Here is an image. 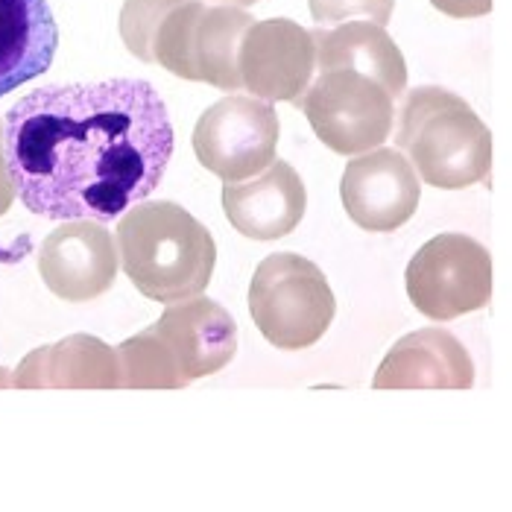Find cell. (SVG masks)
Listing matches in <instances>:
<instances>
[{
	"label": "cell",
	"instance_id": "cell-1",
	"mask_svg": "<svg viewBox=\"0 0 512 512\" xmlns=\"http://www.w3.org/2000/svg\"><path fill=\"white\" fill-rule=\"evenodd\" d=\"M173 144L167 106L147 79L47 85L3 120L15 194L53 223L118 220L156 191Z\"/></svg>",
	"mask_w": 512,
	"mask_h": 512
},
{
	"label": "cell",
	"instance_id": "cell-2",
	"mask_svg": "<svg viewBox=\"0 0 512 512\" xmlns=\"http://www.w3.org/2000/svg\"><path fill=\"white\" fill-rule=\"evenodd\" d=\"M123 273L153 302L173 305L202 296L217 264L211 232L179 202H135L118 223Z\"/></svg>",
	"mask_w": 512,
	"mask_h": 512
},
{
	"label": "cell",
	"instance_id": "cell-3",
	"mask_svg": "<svg viewBox=\"0 0 512 512\" xmlns=\"http://www.w3.org/2000/svg\"><path fill=\"white\" fill-rule=\"evenodd\" d=\"M395 144L431 188L463 191L489 182L495 153L492 132L472 106L448 88L419 85L407 91Z\"/></svg>",
	"mask_w": 512,
	"mask_h": 512
},
{
	"label": "cell",
	"instance_id": "cell-4",
	"mask_svg": "<svg viewBox=\"0 0 512 512\" xmlns=\"http://www.w3.org/2000/svg\"><path fill=\"white\" fill-rule=\"evenodd\" d=\"M249 314L281 352L311 349L331 328L337 302L314 261L296 252L267 255L249 284Z\"/></svg>",
	"mask_w": 512,
	"mask_h": 512
},
{
	"label": "cell",
	"instance_id": "cell-5",
	"mask_svg": "<svg viewBox=\"0 0 512 512\" xmlns=\"http://www.w3.org/2000/svg\"><path fill=\"white\" fill-rule=\"evenodd\" d=\"M296 106L305 112L316 138L340 156L369 153L393 132V97L381 82L349 68L316 71Z\"/></svg>",
	"mask_w": 512,
	"mask_h": 512
},
{
	"label": "cell",
	"instance_id": "cell-6",
	"mask_svg": "<svg viewBox=\"0 0 512 512\" xmlns=\"http://www.w3.org/2000/svg\"><path fill=\"white\" fill-rule=\"evenodd\" d=\"M404 281L419 314L448 322L483 311L492 302V255L469 235H436L410 258Z\"/></svg>",
	"mask_w": 512,
	"mask_h": 512
},
{
	"label": "cell",
	"instance_id": "cell-7",
	"mask_svg": "<svg viewBox=\"0 0 512 512\" xmlns=\"http://www.w3.org/2000/svg\"><path fill=\"white\" fill-rule=\"evenodd\" d=\"M278 115L252 94H229L202 112L194 126V153L223 182H246L276 161Z\"/></svg>",
	"mask_w": 512,
	"mask_h": 512
},
{
	"label": "cell",
	"instance_id": "cell-8",
	"mask_svg": "<svg viewBox=\"0 0 512 512\" xmlns=\"http://www.w3.org/2000/svg\"><path fill=\"white\" fill-rule=\"evenodd\" d=\"M316 74V41L311 30L290 18L252 21L237 44L240 91L264 103H296Z\"/></svg>",
	"mask_w": 512,
	"mask_h": 512
},
{
	"label": "cell",
	"instance_id": "cell-9",
	"mask_svg": "<svg viewBox=\"0 0 512 512\" xmlns=\"http://www.w3.org/2000/svg\"><path fill=\"white\" fill-rule=\"evenodd\" d=\"M340 197L355 226L387 235L416 214L422 185L401 150L375 147L346 164Z\"/></svg>",
	"mask_w": 512,
	"mask_h": 512
},
{
	"label": "cell",
	"instance_id": "cell-10",
	"mask_svg": "<svg viewBox=\"0 0 512 512\" xmlns=\"http://www.w3.org/2000/svg\"><path fill=\"white\" fill-rule=\"evenodd\" d=\"M115 235L97 220H65L39 249V273L53 296L85 305L103 296L118 278Z\"/></svg>",
	"mask_w": 512,
	"mask_h": 512
},
{
	"label": "cell",
	"instance_id": "cell-11",
	"mask_svg": "<svg viewBox=\"0 0 512 512\" xmlns=\"http://www.w3.org/2000/svg\"><path fill=\"white\" fill-rule=\"evenodd\" d=\"M158 337L176 357L182 378L191 384L217 375L232 363L237 352V325L232 314L205 296L173 302L153 322Z\"/></svg>",
	"mask_w": 512,
	"mask_h": 512
},
{
	"label": "cell",
	"instance_id": "cell-12",
	"mask_svg": "<svg viewBox=\"0 0 512 512\" xmlns=\"http://www.w3.org/2000/svg\"><path fill=\"white\" fill-rule=\"evenodd\" d=\"M223 211L249 240H278L296 232L308 211V191L293 164L273 161L252 182H226Z\"/></svg>",
	"mask_w": 512,
	"mask_h": 512
},
{
	"label": "cell",
	"instance_id": "cell-13",
	"mask_svg": "<svg viewBox=\"0 0 512 512\" xmlns=\"http://www.w3.org/2000/svg\"><path fill=\"white\" fill-rule=\"evenodd\" d=\"M472 384V357L442 328H422L401 337L372 378L375 390H469Z\"/></svg>",
	"mask_w": 512,
	"mask_h": 512
},
{
	"label": "cell",
	"instance_id": "cell-14",
	"mask_svg": "<svg viewBox=\"0 0 512 512\" xmlns=\"http://www.w3.org/2000/svg\"><path fill=\"white\" fill-rule=\"evenodd\" d=\"M18 390H120L118 352L91 334L41 346L12 372Z\"/></svg>",
	"mask_w": 512,
	"mask_h": 512
},
{
	"label": "cell",
	"instance_id": "cell-15",
	"mask_svg": "<svg viewBox=\"0 0 512 512\" xmlns=\"http://www.w3.org/2000/svg\"><path fill=\"white\" fill-rule=\"evenodd\" d=\"M316 41V71L349 68L384 85L398 100L407 91V62L393 36L372 21H346L334 30H311Z\"/></svg>",
	"mask_w": 512,
	"mask_h": 512
},
{
	"label": "cell",
	"instance_id": "cell-16",
	"mask_svg": "<svg viewBox=\"0 0 512 512\" xmlns=\"http://www.w3.org/2000/svg\"><path fill=\"white\" fill-rule=\"evenodd\" d=\"M56 47L59 27L47 0H0V97L41 77Z\"/></svg>",
	"mask_w": 512,
	"mask_h": 512
},
{
	"label": "cell",
	"instance_id": "cell-17",
	"mask_svg": "<svg viewBox=\"0 0 512 512\" xmlns=\"http://www.w3.org/2000/svg\"><path fill=\"white\" fill-rule=\"evenodd\" d=\"M255 18L243 12L240 6H202L194 27V44H191V62H194V79L208 82L220 91L237 94L240 77H237V44L243 30Z\"/></svg>",
	"mask_w": 512,
	"mask_h": 512
},
{
	"label": "cell",
	"instance_id": "cell-18",
	"mask_svg": "<svg viewBox=\"0 0 512 512\" xmlns=\"http://www.w3.org/2000/svg\"><path fill=\"white\" fill-rule=\"evenodd\" d=\"M120 390H182L188 381L182 378L176 357L167 343L150 325L141 334L123 340L118 349Z\"/></svg>",
	"mask_w": 512,
	"mask_h": 512
},
{
	"label": "cell",
	"instance_id": "cell-19",
	"mask_svg": "<svg viewBox=\"0 0 512 512\" xmlns=\"http://www.w3.org/2000/svg\"><path fill=\"white\" fill-rule=\"evenodd\" d=\"M176 0H126L120 9V39L135 59H144V47Z\"/></svg>",
	"mask_w": 512,
	"mask_h": 512
},
{
	"label": "cell",
	"instance_id": "cell-20",
	"mask_svg": "<svg viewBox=\"0 0 512 512\" xmlns=\"http://www.w3.org/2000/svg\"><path fill=\"white\" fill-rule=\"evenodd\" d=\"M395 0H311L316 24H346V21H372L384 27L393 18Z\"/></svg>",
	"mask_w": 512,
	"mask_h": 512
},
{
	"label": "cell",
	"instance_id": "cell-21",
	"mask_svg": "<svg viewBox=\"0 0 512 512\" xmlns=\"http://www.w3.org/2000/svg\"><path fill=\"white\" fill-rule=\"evenodd\" d=\"M436 9L448 18H480L489 15L495 0H431Z\"/></svg>",
	"mask_w": 512,
	"mask_h": 512
},
{
	"label": "cell",
	"instance_id": "cell-22",
	"mask_svg": "<svg viewBox=\"0 0 512 512\" xmlns=\"http://www.w3.org/2000/svg\"><path fill=\"white\" fill-rule=\"evenodd\" d=\"M15 185H12V176H9V164H6V153H3V135H0V217L12 208L15 202Z\"/></svg>",
	"mask_w": 512,
	"mask_h": 512
},
{
	"label": "cell",
	"instance_id": "cell-23",
	"mask_svg": "<svg viewBox=\"0 0 512 512\" xmlns=\"http://www.w3.org/2000/svg\"><path fill=\"white\" fill-rule=\"evenodd\" d=\"M223 3H229V6H240V9H246V6H255L258 0H223Z\"/></svg>",
	"mask_w": 512,
	"mask_h": 512
}]
</instances>
